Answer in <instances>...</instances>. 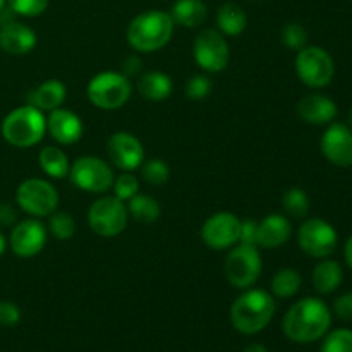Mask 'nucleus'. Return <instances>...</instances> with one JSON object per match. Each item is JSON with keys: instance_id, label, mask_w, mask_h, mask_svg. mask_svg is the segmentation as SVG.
<instances>
[{"instance_id": "f257e3e1", "label": "nucleus", "mask_w": 352, "mask_h": 352, "mask_svg": "<svg viewBox=\"0 0 352 352\" xmlns=\"http://www.w3.org/2000/svg\"><path fill=\"white\" fill-rule=\"evenodd\" d=\"M332 325V309L320 298H302L285 313L282 330L296 344H311L323 339Z\"/></svg>"}, {"instance_id": "f03ea898", "label": "nucleus", "mask_w": 352, "mask_h": 352, "mask_svg": "<svg viewBox=\"0 0 352 352\" xmlns=\"http://www.w3.org/2000/svg\"><path fill=\"white\" fill-rule=\"evenodd\" d=\"M275 298L265 289H244L230 306V323L243 336H254L268 327L275 315Z\"/></svg>"}, {"instance_id": "7ed1b4c3", "label": "nucleus", "mask_w": 352, "mask_h": 352, "mask_svg": "<svg viewBox=\"0 0 352 352\" xmlns=\"http://www.w3.org/2000/svg\"><path fill=\"white\" fill-rule=\"evenodd\" d=\"M174 28L170 14L165 10H144L127 26V43L138 54H155L167 47L174 34Z\"/></svg>"}, {"instance_id": "20e7f679", "label": "nucleus", "mask_w": 352, "mask_h": 352, "mask_svg": "<svg viewBox=\"0 0 352 352\" xmlns=\"http://www.w3.org/2000/svg\"><path fill=\"white\" fill-rule=\"evenodd\" d=\"M45 134H47L45 112L31 103L10 110L2 120L3 140L14 148L36 146Z\"/></svg>"}, {"instance_id": "39448f33", "label": "nucleus", "mask_w": 352, "mask_h": 352, "mask_svg": "<svg viewBox=\"0 0 352 352\" xmlns=\"http://www.w3.org/2000/svg\"><path fill=\"white\" fill-rule=\"evenodd\" d=\"M133 82L120 71H103L93 76L86 85V96L98 110H119L129 102Z\"/></svg>"}, {"instance_id": "423d86ee", "label": "nucleus", "mask_w": 352, "mask_h": 352, "mask_svg": "<svg viewBox=\"0 0 352 352\" xmlns=\"http://www.w3.org/2000/svg\"><path fill=\"white\" fill-rule=\"evenodd\" d=\"M263 272V260H261L260 248L254 244H236L230 248L223 261V274L227 282L232 287L250 289L254 287Z\"/></svg>"}, {"instance_id": "0eeeda50", "label": "nucleus", "mask_w": 352, "mask_h": 352, "mask_svg": "<svg viewBox=\"0 0 352 352\" xmlns=\"http://www.w3.org/2000/svg\"><path fill=\"white\" fill-rule=\"evenodd\" d=\"M67 177L81 191L102 196L112 189L116 174L112 165L103 158L95 155H82L72 162Z\"/></svg>"}, {"instance_id": "6e6552de", "label": "nucleus", "mask_w": 352, "mask_h": 352, "mask_svg": "<svg viewBox=\"0 0 352 352\" xmlns=\"http://www.w3.org/2000/svg\"><path fill=\"white\" fill-rule=\"evenodd\" d=\"M296 74L302 85L311 89L327 88L336 76V62L330 52L318 45H306L294 60Z\"/></svg>"}, {"instance_id": "1a4fd4ad", "label": "nucleus", "mask_w": 352, "mask_h": 352, "mask_svg": "<svg viewBox=\"0 0 352 352\" xmlns=\"http://www.w3.org/2000/svg\"><path fill=\"white\" fill-rule=\"evenodd\" d=\"M88 226L96 236L100 237H117L126 230L129 223V212L127 205L116 196L102 195L88 208Z\"/></svg>"}, {"instance_id": "9d476101", "label": "nucleus", "mask_w": 352, "mask_h": 352, "mask_svg": "<svg viewBox=\"0 0 352 352\" xmlns=\"http://www.w3.org/2000/svg\"><path fill=\"white\" fill-rule=\"evenodd\" d=\"M16 203L30 217L43 219V217H50L52 213L57 212L60 196L50 181L31 177L17 186Z\"/></svg>"}, {"instance_id": "9b49d317", "label": "nucleus", "mask_w": 352, "mask_h": 352, "mask_svg": "<svg viewBox=\"0 0 352 352\" xmlns=\"http://www.w3.org/2000/svg\"><path fill=\"white\" fill-rule=\"evenodd\" d=\"M192 55L201 71L206 74H217L226 71L230 62V48L227 36L217 28H206L196 34L192 41Z\"/></svg>"}, {"instance_id": "f8f14e48", "label": "nucleus", "mask_w": 352, "mask_h": 352, "mask_svg": "<svg viewBox=\"0 0 352 352\" xmlns=\"http://www.w3.org/2000/svg\"><path fill=\"white\" fill-rule=\"evenodd\" d=\"M298 244L308 256L315 260L330 258L339 244L336 227L320 217L306 219L298 230Z\"/></svg>"}, {"instance_id": "ddd939ff", "label": "nucleus", "mask_w": 352, "mask_h": 352, "mask_svg": "<svg viewBox=\"0 0 352 352\" xmlns=\"http://www.w3.org/2000/svg\"><path fill=\"white\" fill-rule=\"evenodd\" d=\"M243 220L232 212H217L201 226V239L210 250L229 251L241 241Z\"/></svg>"}, {"instance_id": "4468645a", "label": "nucleus", "mask_w": 352, "mask_h": 352, "mask_svg": "<svg viewBox=\"0 0 352 352\" xmlns=\"http://www.w3.org/2000/svg\"><path fill=\"white\" fill-rule=\"evenodd\" d=\"M107 157L113 167L122 172H134L146 160L144 146L129 131H116L107 140Z\"/></svg>"}, {"instance_id": "2eb2a0df", "label": "nucleus", "mask_w": 352, "mask_h": 352, "mask_svg": "<svg viewBox=\"0 0 352 352\" xmlns=\"http://www.w3.org/2000/svg\"><path fill=\"white\" fill-rule=\"evenodd\" d=\"M48 241V230L47 226L41 222L40 219H24L17 222L10 230L9 246L16 256L24 258H34L45 250Z\"/></svg>"}, {"instance_id": "dca6fc26", "label": "nucleus", "mask_w": 352, "mask_h": 352, "mask_svg": "<svg viewBox=\"0 0 352 352\" xmlns=\"http://www.w3.org/2000/svg\"><path fill=\"white\" fill-rule=\"evenodd\" d=\"M322 155L332 165L340 168L352 167V129L347 124H329L320 140Z\"/></svg>"}, {"instance_id": "f3484780", "label": "nucleus", "mask_w": 352, "mask_h": 352, "mask_svg": "<svg viewBox=\"0 0 352 352\" xmlns=\"http://www.w3.org/2000/svg\"><path fill=\"white\" fill-rule=\"evenodd\" d=\"M47 133L50 134L55 143L67 146V144H74L81 140L85 126L78 113L60 107V109L48 112Z\"/></svg>"}, {"instance_id": "a211bd4d", "label": "nucleus", "mask_w": 352, "mask_h": 352, "mask_svg": "<svg viewBox=\"0 0 352 352\" xmlns=\"http://www.w3.org/2000/svg\"><path fill=\"white\" fill-rule=\"evenodd\" d=\"M298 116L309 126H329L339 116V107L323 93H309L298 102Z\"/></svg>"}, {"instance_id": "6ab92c4d", "label": "nucleus", "mask_w": 352, "mask_h": 352, "mask_svg": "<svg viewBox=\"0 0 352 352\" xmlns=\"http://www.w3.org/2000/svg\"><path fill=\"white\" fill-rule=\"evenodd\" d=\"M292 236V223L282 213H270L258 222L256 246L263 250H278Z\"/></svg>"}, {"instance_id": "aec40b11", "label": "nucleus", "mask_w": 352, "mask_h": 352, "mask_svg": "<svg viewBox=\"0 0 352 352\" xmlns=\"http://www.w3.org/2000/svg\"><path fill=\"white\" fill-rule=\"evenodd\" d=\"M38 36L33 28L19 21L0 26V48L9 55H26L36 47Z\"/></svg>"}, {"instance_id": "412c9836", "label": "nucleus", "mask_w": 352, "mask_h": 352, "mask_svg": "<svg viewBox=\"0 0 352 352\" xmlns=\"http://www.w3.org/2000/svg\"><path fill=\"white\" fill-rule=\"evenodd\" d=\"M65 98H67V86L60 79H47L38 85L28 96L31 105L40 109L41 112H52L55 109H60L65 103Z\"/></svg>"}, {"instance_id": "4be33fe9", "label": "nucleus", "mask_w": 352, "mask_h": 352, "mask_svg": "<svg viewBox=\"0 0 352 352\" xmlns=\"http://www.w3.org/2000/svg\"><path fill=\"white\" fill-rule=\"evenodd\" d=\"M138 93L150 102H164L174 91V81L167 72L148 71L138 78Z\"/></svg>"}, {"instance_id": "5701e85b", "label": "nucleus", "mask_w": 352, "mask_h": 352, "mask_svg": "<svg viewBox=\"0 0 352 352\" xmlns=\"http://www.w3.org/2000/svg\"><path fill=\"white\" fill-rule=\"evenodd\" d=\"M344 280V270L340 267L339 261L330 260V258H323L318 260V263L315 265L311 274V282L313 287L318 294L327 296L336 292L340 287Z\"/></svg>"}, {"instance_id": "b1692460", "label": "nucleus", "mask_w": 352, "mask_h": 352, "mask_svg": "<svg viewBox=\"0 0 352 352\" xmlns=\"http://www.w3.org/2000/svg\"><path fill=\"white\" fill-rule=\"evenodd\" d=\"M168 14H170L175 26L195 30L206 21L208 7L203 0H177Z\"/></svg>"}, {"instance_id": "393cba45", "label": "nucleus", "mask_w": 352, "mask_h": 352, "mask_svg": "<svg viewBox=\"0 0 352 352\" xmlns=\"http://www.w3.org/2000/svg\"><path fill=\"white\" fill-rule=\"evenodd\" d=\"M217 30L223 36H239L248 28V16L236 2H226L217 10Z\"/></svg>"}, {"instance_id": "a878e982", "label": "nucleus", "mask_w": 352, "mask_h": 352, "mask_svg": "<svg viewBox=\"0 0 352 352\" xmlns=\"http://www.w3.org/2000/svg\"><path fill=\"white\" fill-rule=\"evenodd\" d=\"M38 165L45 175L55 179V181L67 177L69 168H71L67 153L57 144H48V146L41 148L38 153Z\"/></svg>"}, {"instance_id": "bb28decb", "label": "nucleus", "mask_w": 352, "mask_h": 352, "mask_svg": "<svg viewBox=\"0 0 352 352\" xmlns=\"http://www.w3.org/2000/svg\"><path fill=\"white\" fill-rule=\"evenodd\" d=\"M126 205L129 217H133L134 220L141 223L157 222L162 213V206L158 199L153 198L151 195H143V192L134 195L129 201H126Z\"/></svg>"}, {"instance_id": "cd10ccee", "label": "nucleus", "mask_w": 352, "mask_h": 352, "mask_svg": "<svg viewBox=\"0 0 352 352\" xmlns=\"http://www.w3.org/2000/svg\"><path fill=\"white\" fill-rule=\"evenodd\" d=\"M302 277L296 268L285 267L275 272L270 282V292L274 298L278 299H289L296 296L301 289Z\"/></svg>"}, {"instance_id": "c85d7f7f", "label": "nucleus", "mask_w": 352, "mask_h": 352, "mask_svg": "<svg viewBox=\"0 0 352 352\" xmlns=\"http://www.w3.org/2000/svg\"><path fill=\"white\" fill-rule=\"evenodd\" d=\"M282 208L285 210L289 217L294 219H305L308 217L311 203H309V196L305 189L301 188H289L282 196Z\"/></svg>"}, {"instance_id": "c756f323", "label": "nucleus", "mask_w": 352, "mask_h": 352, "mask_svg": "<svg viewBox=\"0 0 352 352\" xmlns=\"http://www.w3.org/2000/svg\"><path fill=\"white\" fill-rule=\"evenodd\" d=\"M47 230L55 239L69 241L76 234V220L67 212H54L48 217Z\"/></svg>"}, {"instance_id": "7c9ffc66", "label": "nucleus", "mask_w": 352, "mask_h": 352, "mask_svg": "<svg viewBox=\"0 0 352 352\" xmlns=\"http://www.w3.org/2000/svg\"><path fill=\"white\" fill-rule=\"evenodd\" d=\"M141 177L151 186H162L170 177V167L162 158H150L141 164Z\"/></svg>"}, {"instance_id": "2f4dec72", "label": "nucleus", "mask_w": 352, "mask_h": 352, "mask_svg": "<svg viewBox=\"0 0 352 352\" xmlns=\"http://www.w3.org/2000/svg\"><path fill=\"white\" fill-rule=\"evenodd\" d=\"M110 191L113 192L116 198L122 199V201H129L134 195L140 192V179L133 172H122L120 175H116Z\"/></svg>"}, {"instance_id": "473e14b6", "label": "nucleus", "mask_w": 352, "mask_h": 352, "mask_svg": "<svg viewBox=\"0 0 352 352\" xmlns=\"http://www.w3.org/2000/svg\"><path fill=\"white\" fill-rule=\"evenodd\" d=\"M213 91V81L208 74H195L186 81L184 93L188 98L199 102V100L208 98Z\"/></svg>"}, {"instance_id": "72a5a7b5", "label": "nucleus", "mask_w": 352, "mask_h": 352, "mask_svg": "<svg viewBox=\"0 0 352 352\" xmlns=\"http://www.w3.org/2000/svg\"><path fill=\"white\" fill-rule=\"evenodd\" d=\"M280 40L287 48L299 52L308 45V31H306L302 24L289 23L282 28Z\"/></svg>"}, {"instance_id": "f704fd0d", "label": "nucleus", "mask_w": 352, "mask_h": 352, "mask_svg": "<svg viewBox=\"0 0 352 352\" xmlns=\"http://www.w3.org/2000/svg\"><path fill=\"white\" fill-rule=\"evenodd\" d=\"M320 352H352V330L337 329L327 333Z\"/></svg>"}, {"instance_id": "c9c22d12", "label": "nucleus", "mask_w": 352, "mask_h": 352, "mask_svg": "<svg viewBox=\"0 0 352 352\" xmlns=\"http://www.w3.org/2000/svg\"><path fill=\"white\" fill-rule=\"evenodd\" d=\"M50 0H7V6L16 12V16L36 17L47 10Z\"/></svg>"}, {"instance_id": "e433bc0d", "label": "nucleus", "mask_w": 352, "mask_h": 352, "mask_svg": "<svg viewBox=\"0 0 352 352\" xmlns=\"http://www.w3.org/2000/svg\"><path fill=\"white\" fill-rule=\"evenodd\" d=\"M21 322V309L10 301H0V327H14Z\"/></svg>"}, {"instance_id": "4c0bfd02", "label": "nucleus", "mask_w": 352, "mask_h": 352, "mask_svg": "<svg viewBox=\"0 0 352 352\" xmlns=\"http://www.w3.org/2000/svg\"><path fill=\"white\" fill-rule=\"evenodd\" d=\"M333 315L344 322L352 320V292H346L333 301Z\"/></svg>"}, {"instance_id": "58836bf2", "label": "nucleus", "mask_w": 352, "mask_h": 352, "mask_svg": "<svg viewBox=\"0 0 352 352\" xmlns=\"http://www.w3.org/2000/svg\"><path fill=\"white\" fill-rule=\"evenodd\" d=\"M141 69H143V60H141L138 55H129V57L122 62V69H120V72H122L126 78L133 79V78H140Z\"/></svg>"}, {"instance_id": "ea45409f", "label": "nucleus", "mask_w": 352, "mask_h": 352, "mask_svg": "<svg viewBox=\"0 0 352 352\" xmlns=\"http://www.w3.org/2000/svg\"><path fill=\"white\" fill-rule=\"evenodd\" d=\"M256 230H258V222H254V220H243L239 243L254 244V246H256Z\"/></svg>"}, {"instance_id": "a19ab883", "label": "nucleus", "mask_w": 352, "mask_h": 352, "mask_svg": "<svg viewBox=\"0 0 352 352\" xmlns=\"http://www.w3.org/2000/svg\"><path fill=\"white\" fill-rule=\"evenodd\" d=\"M17 223V210L9 203L0 205V227H10Z\"/></svg>"}, {"instance_id": "79ce46f5", "label": "nucleus", "mask_w": 352, "mask_h": 352, "mask_svg": "<svg viewBox=\"0 0 352 352\" xmlns=\"http://www.w3.org/2000/svg\"><path fill=\"white\" fill-rule=\"evenodd\" d=\"M344 260H346L347 267L352 270V236L344 244Z\"/></svg>"}, {"instance_id": "37998d69", "label": "nucleus", "mask_w": 352, "mask_h": 352, "mask_svg": "<svg viewBox=\"0 0 352 352\" xmlns=\"http://www.w3.org/2000/svg\"><path fill=\"white\" fill-rule=\"evenodd\" d=\"M243 352H268V349L263 344H250Z\"/></svg>"}, {"instance_id": "c03bdc74", "label": "nucleus", "mask_w": 352, "mask_h": 352, "mask_svg": "<svg viewBox=\"0 0 352 352\" xmlns=\"http://www.w3.org/2000/svg\"><path fill=\"white\" fill-rule=\"evenodd\" d=\"M7 239H6V236H3L2 232H0V256H2L3 253H6V250H7Z\"/></svg>"}, {"instance_id": "a18cd8bd", "label": "nucleus", "mask_w": 352, "mask_h": 352, "mask_svg": "<svg viewBox=\"0 0 352 352\" xmlns=\"http://www.w3.org/2000/svg\"><path fill=\"white\" fill-rule=\"evenodd\" d=\"M347 126H349L352 129V110L349 112V116H347Z\"/></svg>"}, {"instance_id": "49530a36", "label": "nucleus", "mask_w": 352, "mask_h": 352, "mask_svg": "<svg viewBox=\"0 0 352 352\" xmlns=\"http://www.w3.org/2000/svg\"><path fill=\"white\" fill-rule=\"evenodd\" d=\"M3 7H7V0H0V10H2Z\"/></svg>"}, {"instance_id": "de8ad7c7", "label": "nucleus", "mask_w": 352, "mask_h": 352, "mask_svg": "<svg viewBox=\"0 0 352 352\" xmlns=\"http://www.w3.org/2000/svg\"><path fill=\"white\" fill-rule=\"evenodd\" d=\"M250 2H261V0H250Z\"/></svg>"}]
</instances>
